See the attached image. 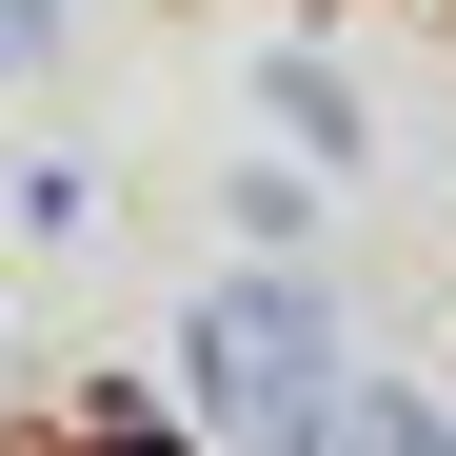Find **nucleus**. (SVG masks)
Returning a JSON list of instances; mask_svg holds the SVG:
<instances>
[{
  "mask_svg": "<svg viewBox=\"0 0 456 456\" xmlns=\"http://www.w3.org/2000/svg\"><path fill=\"white\" fill-rule=\"evenodd\" d=\"M318 297H297V278H239V297H199V318H179V377H199V397L218 417H258L278 456H318Z\"/></svg>",
  "mask_w": 456,
  "mask_h": 456,
  "instance_id": "obj_1",
  "label": "nucleus"
}]
</instances>
